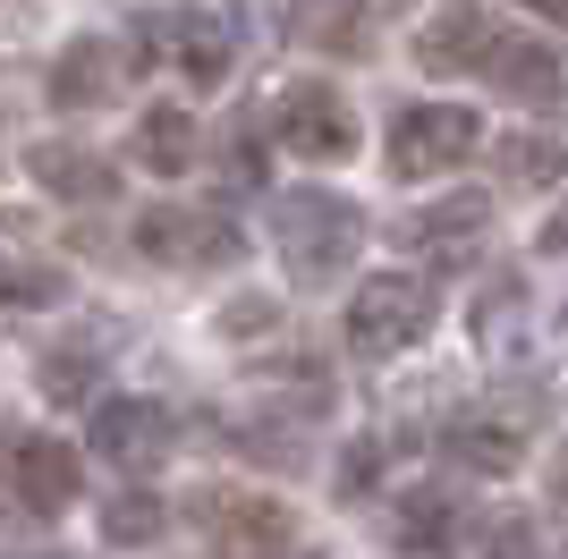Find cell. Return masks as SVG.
Wrapping results in <instances>:
<instances>
[{
  "mask_svg": "<svg viewBox=\"0 0 568 559\" xmlns=\"http://www.w3.org/2000/svg\"><path fill=\"white\" fill-rule=\"evenodd\" d=\"M442 449H450L467 475H509V466H526V416H509V407L458 416L450 433H442Z\"/></svg>",
  "mask_w": 568,
  "mask_h": 559,
  "instance_id": "4fadbf2b",
  "label": "cell"
},
{
  "mask_svg": "<svg viewBox=\"0 0 568 559\" xmlns=\"http://www.w3.org/2000/svg\"><path fill=\"white\" fill-rule=\"evenodd\" d=\"M484 144V119L467 111V102H407L399 119H390V179H433V170H458Z\"/></svg>",
  "mask_w": 568,
  "mask_h": 559,
  "instance_id": "3957f363",
  "label": "cell"
},
{
  "mask_svg": "<svg viewBox=\"0 0 568 559\" xmlns=\"http://www.w3.org/2000/svg\"><path fill=\"white\" fill-rule=\"evenodd\" d=\"M128 69H136V51L119 43V34H77V43L51 60V102H60V111H94V102H119Z\"/></svg>",
  "mask_w": 568,
  "mask_h": 559,
  "instance_id": "30bf717a",
  "label": "cell"
},
{
  "mask_svg": "<svg viewBox=\"0 0 568 559\" xmlns=\"http://www.w3.org/2000/svg\"><path fill=\"white\" fill-rule=\"evenodd\" d=\"M484 221H493V195H442L433 212H416V221H399V246H416V255H433V263H458L484 237Z\"/></svg>",
  "mask_w": 568,
  "mask_h": 559,
  "instance_id": "5bb4252c",
  "label": "cell"
},
{
  "mask_svg": "<svg viewBox=\"0 0 568 559\" xmlns=\"http://www.w3.org/2000/svg\"><path fill=\"white\" fill-rule=\"evenodd\" d=\"M34 179H43V195H69V204H111L119 195V162L85 153V144H34Z\"/></svg>",
  "mask_w": 568,
  "mask_h": 559,
  "instance_id": "9a60e30c",
  "label": "cell"
},
{
  "mask_svg": "<svg viewBox=\"0 0 568 559\" xmlns=\"http://www.w3.org/2000/svg\"><path fill=\"white\" fill-rule=\"evenodd\" d=\"M560 162H568V144L551 136V128H535V136H509L500 144V179H518V186H544V179H560Z\"/></svg>",
  "mask_w": 568,
  "mask_h": 559,
  "instance_id": "d6986e66",
  "label": "cell"
},
{
  "mask_svg": "<svg viewBox=\"0 0 568 559\" xmlns=\"http://www.w3.org/2000/svg\"><path fill=\"white\" fill-rule=\"evenodd\" d=\"M493 43H500V26H493V9H484V0H442V9H433V26L416 34V60H425L433 77H475Z\"/></svg>",
  "mask_w": 568,
  "mask_h": 559,
  "instance_id": "7c38bea8",
  "label": "cell"
},
{
  "mask_svg": "<svg viewBox=\"0 0 568 559\" xmlns=\"http://www.w3.org/2000/svg\"><path fill=\"white\" fill-rule=\"evenodd\" d=\"M390 535L416 542V551H433V542H458V500H450V491H407L399 517H390Z\"/></svg>",
  "mask_w": 568,
  "mask_h": 559,
  "instance_id": "ac0fdd59",
  "label": "cell"
},
{
  "mask_svg": "<svg viewBox=\"0 0 568 559\" xmlns=\"http://www.w3.org/2000/svg\"><path fill=\"white\" fill-rule=\"evenodd\" d=\"M34 382H43V398H51V407H69V398H85V390H94V356L60 348V356H43V373H34Z\"/></svg>",
  "mask_w": 568,
  "mask_h": 559,
  "instance_id": "7402d4cb",
  "label": "cell"
},
{
  "mask_svg": "<svg viewBox=\"0 0 568 559\" xmlns=\"http://www.w3.org/2000/svg\"><path fill=\"white\" fill-rule=\"evenodd\" d=\"M551 246H560V255H568V212H560V221H551Z\"/></svg>",
  "mask_w": 568,
  "mask_h": 559,
  "instance_id": "83f0119b",
  "label": "cell"
},
{
  "mask_svg": "<svg viewBox=\"0 0 568 559\" xmlns=\"http://www.w3.org/2000/svg\"><path fill=\"white\" fill-rule=\"evenodd\" d=\"M382 475V441H348V458H339V500H365Z\"/></svg>",
  "mask_w": 568,
  "mask_h": 559,
  "instance_id": "603a6c76",
  "label": "cell"
},
{
  "mask_svg": "<svg viewBox=\"0 0 568 559\" xmlns=\"http://www.w3.org/2000/svg\"><path fill=\"white\" fill-rule=\"evenodd\" d=\"M544 500H551V509L568 517V449H560V458H551V484H544Z\"/></svg>",
  "mask_w": 568,
  "mask_h": 559,
  "instance_id": "d4e9b609",
  "label": "cell"
},
{
  "mask_svg": "<svg viewBox=\"0 0 568 559\" xmlns=\"http://www.w3.org/2000/svg\"><path fill=\"white\" fill-rule=\"evenodd\" d=\"M136 60L187 77V85H221L230 77V26L213 9H162V18L136 26Z\"/></svg>",
  "mask_w": 568,
  "mask_h": 559,
  "instance_id": "5b68a950",
  "label": "cell"
},
{
  "mask_svg": "<svg viewBox=\"0 0 568 559\" xmlns=\"http://www.w3.org/2000/svg\"><path fill=\"white\" fill-rule=\"evenodd\" d=\"M484 85L500 93V102H518V111H551L568 93V77H560V51L551 43H526V34H500L493 51H484Z\"/></svg>",
  "mask_w": 568,
  "mask_h": 559,
  "instance_id": "8fae6325",
  "label": "cell"
},
{
  "mask_svg": "<svg viewBox=\"0 0 568 559\" xmlns=\"http://www.w3.org/2000/svg\"><path fill=\"white\" fill-rule=\"evenodd\" d=\"M94 458L119 466V475H153V466L179 458V424L153 407V398H119L94 416Z\"/></svg>",
  "mask_w": 568,
  "mask_h": 559,
  "instance_id": "9c48e42d",
  "label": "cell"
},
{
  "mask_svg": "<svg viewBox=\"0 0 568 559\" xmlns=\"http://www.w3.org/2000/svg\"><path fill=\"white\" fill-rule=\"evenodd\" d=\"M526 9H544V18H568V0H526Z\"/></svg>",
  "mask_w": 568,
  "mask_h": 559,
  "instance_id": "4316f807",
  "label": "cell"
},
{
  "mask_svg": "<svg viewBox=\"0 0 568 559\" xmlns=\"http://www.w3.org/2000/svg\"><path fill=\"white\" fill-rule=\"evenodd\" d=\"M272 323H281V305H272V297L230 305V314H221V331H230V339H246V331H272Z\"/></svg>",
  "mask_w": 568,
  "mask_h": 559,
  "instance_id": "cb8c5ba5",
  "label": "cell"
},
{
  "mask_svg": "<svg viewBox=\"0 0 568 559\" xmlns=\"http://www.w3.org/2000/svg\"><path fill=\"white\" fill-rule=\"evenodd\" d=\"M365 18H399V9H416V0H356Z\"/></svg>",
  "mask_w": 568,
  "mask_h": 559,
  "instance_id": "484cf974",
  "label": "cell"
},
{
  "mask_svg": "<svg viewBox=\"0 0 568 559\" xmlns=\"http://www.w3.org/2000/svg\"><path fill=\"white\" fill-rule=\"evenodd\" d=\"M170 535V509L162 491H119L111 509H102V542H119V551H144V542Z\"/></svg>",
  "mask_w": 568,
  "mask_h": 559,
  "instance_id": "e0dca14e",
  "label": "cell"
},
{
  "mask_svg": "<svg viewBox=\"0 0 568 559\" xmlns=\"http://www.w3.org/2000/svg\"><path fill=\"white\" fill-rule=\"evenodd\" d=\"M433 323H442V297H433L425 280H407V272H382V280H365L348 297V348L374 356V365L407 356Z\"/></svg>",
  "mask_w": 568,
  "mask_h": 559,
  "instance_id": "7a4b0ae2",
  "label": "cell"
},
{
  "mask_svg": "<svg viewBox=\"0 0 568 559\" xmlns=\"http://www.w3.org/2000/svg\"><path fill=\"white\" fill-rule=\"evenodd\" d=\"M0 475H9V491H18L26 509L60 517L85 491V458H77L60 433H18V441H0Z\"/></svg>",
  "mask_w": 568,
  "mask_h": 559,
  "instance_id": "ba28073f",
  "label": "cell"
},
{
  "mask_svg": "<svg viewBox=\"0 0 568 559\" xmlns=\"http://www.w3.org/2000/svg\"><path fill=\"white\" fill-rule=\"evenodd\" d=\"M136 246L170 272H230L246 255V230H230L221 212H187V204H153L136 221Z\"/></svg>",
  "mask_w": 568,
  "mask_h": 559,
  "instance_id": "277c9868",
  "label": "cell"
},
{
  "mask_svg": "<svg viewBox=\"0 0 568 559\" xmlns=\"http://www.w3.org/2000/svg\"><path fill=\"white\" fill-rule=\"evenodd\" d=\"M281 144L297 153V162H348L356 153V111L348 93L314 85V77H297V85H281Z\"/></svg>",
  "mask_w": 568,
  "mask_h": 559,
  "instance_id": "52a82bcc",
  "label": "cell"
},
{
  "mask_svg": "<svg viewBox=\"0 0 568 559\" xmlns=\"http://www.w3.org/2000/svg\"><path fill=\"white\" fill-rule=\"evenodd\" d=\"M272 246H281L297 288H332L356 263V246H365V212L348 195H332V186H297V195L272 204Z\"/></svg>",
  "mask_w": 568,
  "mask_h": 559,
  "instance_id": "6da1fadb",
  "label": "cell"
},
{
  "mask_svg": "<svg viewBox=\"0 0 568 559\" xmlns=\"http://www.w3.org/2000/svg\"><path fill=\"white\" fill-rule=\"evenodd\" d=\"M356 0H297V34L306 43H339V51H356Z\"/></svg>",
  "mask_w": 568,
  "mask_h": 559,
  "instance_id": "44dd1931",
  "label": "cell"
},
{
  "mask_svg": "<svg viewBox=\"0 0 568 559\" xmlns=\"http://www.w3.org/2000/svg\"><path fill=\"white\" fill-rule=\"evenodd\" d=\"M136 162L162 170V179H179V170L195 162V119L179 111V102H153V111L136 119Z\"/></svg>",
  "mask_w": 568,
  "mask_h": 559,
  "instance_id": "2e32d148",
  "label": "cell"
},
{
  "mask_svg": "<svg viewBox=\"0 0 568 559\" xmlns=\"http://www.w3.org/2000/svg\"><path fill=\"white\" fill-rule=\"evenodd\" d=\"M60 297H69V280L51 272V263L0 255V305H60Z\"/></svg>",
  "mask_w": 568,
  "mask_h": 559,
  "instance_id": "ffe728a7",
  "label": "cell"
},
{
  "mask_svg": "<svg viewBox=\"0 0 568 559\" xmlns=\"http://www.w3.org/2000/svg\"><path fill=\"white\" fill-rule=\"evenodd\" d=\"M187 526L221 551H288L297 542V517L263 491H195L187 500Z\"/></svg>",
  "mask_w": 568,
  "mask_h": 559,
  "instance_id": "8992f818",
  "label": "cell"
}]
</instances>
